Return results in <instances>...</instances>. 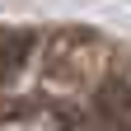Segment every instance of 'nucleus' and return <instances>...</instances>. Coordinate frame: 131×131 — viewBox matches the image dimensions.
<instances>
[{"instance_id":"obj_1","label":"nucleus","mask_w":131,"mask_h":131,"mask_svg":"<svg viewBox=\"0 0 131 131\" xmlns=\"http://www.w3.org/2000/svg\"><path fill=\"white\" fill-rule=\"evenodd\" d=\"M112 75L108 66V47L89 38V33H61L52 38V52L42 56V80L52 94H66V89H94Z\"/></svg>"},{"instance_id":"obj_2","label":"nucleus","mask_w":131,"mask_h":131,"mask_svg":"<svg viewBox=\"0 0 131 131\" xmlns=\"http://www.w3.org/2000/svg\"><path fill=\"white\" fill-rule=\"evenodd\" d=\"M33 47H38V38L24 28H9V33H0V80H14L24 70V61L33 56Z\"/></svg>"}]
</instances>
